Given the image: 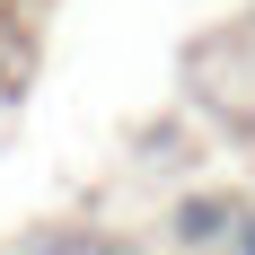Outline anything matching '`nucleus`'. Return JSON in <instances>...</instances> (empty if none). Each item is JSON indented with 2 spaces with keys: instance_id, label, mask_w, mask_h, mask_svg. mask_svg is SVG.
<instances>
[{
  "instance_id": "obj_1",
  "label": "nucleus",
  "mask_w": 255,
  "mask_h": 255,
  "mask_svg": "<svg viewBox=\"0 0 255 255\" xmlns=\"http://www.w3.org/2000/svg\"><path fill=\"white\" fill-rule=\"evenodd\" d=\"M238 255H255V229H247V247H238Z\"/></svg>"
}]
</instances>
